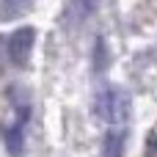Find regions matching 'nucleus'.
<instances>
[{"label":"nucleus","instance_id":"f03ea898","mask_svg":"<svg viewBox=\"0 0 157 157\" xmlns=\"http://www.w3.org/2000/svg\"><path fill=\"white\" fill-rule=\"evenodd\" d=\"M94 113H97V119H102L108 124H121L132 116V99H130L127 91H121L116 86H108L97 94Z\"/></svg>","mask_w":157,"mask_h":157},{"label":"nucleus","instance_id":"0eeeda50","mask_svg":"<svg viewBox=\"0 0 157 157\" xmlns=\"http://www.w3.org/2000/svg\"><path fill=\"white\" fill-rule=\"evenodd\" d=\"M146 149H149L152 155H157V130L149 135V138H146Z\"/></svg>","mask_w":157,"mask_h":157},{"label":"nucleus","instance_id":"39448f33","mask_svg":"<svg viewBox=\"0 0 157 157\" xmlns=\"http://www.w3.org/2000/svg\"><path fill=\"white\" fill-rule=\"evenodd\" d=\"M33 3L36 0H0V22H11V19L25 17L33 8Z\"/></svg>","mask_w":157,"mask_h":157},{"label":"nucleus","instance_id":"423d86ee","mask_svg":"<svg viewBox=\"0 0 157 157\" xmlns=\"http://www.w3.org/2000/svg\"><path fill=\"white\" fill-rule=\"evenodd\" d=\"M124 132L119 130H110L105 138H102V157H121L124 155Z\"/></svg>","mask_w":157,"mask_h":157},{"label":"nucleus","instance_id":"f257e3e1","mask_svg":"<svg viewBox=\"0 0 157 157\" xmlns=\"http://www.w3.org/2000/svg\"><path fill=\"white\" fill-rule=\"evenodd\" d=\"M30 119V94L22 86H11L8 88V113L0 124V135L3 144L11 157H22L25 152V124Z\"/></svg>","mask_w":157,"mask_h":157},{"label":"nucleus","instance_id":"20e7f679","mask_svg":"<svg viewBox=\"0 0 157 157\" xmlns=\"http://www.w3.org/2000/svg\"><path fill=\"white\" fill-rule=\"evenodd\" d=\"M94 11V3L91 0H72L63 11V25L66 28H77L80 22H86V17Z\"/></svg>","mask_w":157,"mask_h":157},{"label":"nucleus","instance_id":"7ed1b4c3","mask_svg":"<svg viewBox=\"0 0 157 157\" xmlns=\"http://www.w3.org/2000/svg\"><path fill=\"white\" fill-rule=\"evenodd\" d=\"M33 44H36V30L33 28H17L8 41H6V52H8V61L14 66H28L30 61V52H33Z\"/></svg>","mask_w":157,"mask_h":157}]
</instances>
